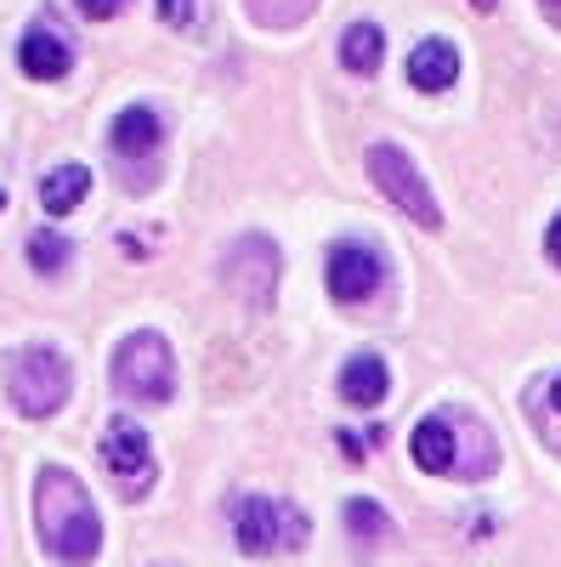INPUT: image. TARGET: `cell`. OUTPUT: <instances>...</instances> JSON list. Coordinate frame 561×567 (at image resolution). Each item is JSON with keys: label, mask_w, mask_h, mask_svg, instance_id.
Segmentation results:
<instances>
[{"label": "cell", "mask_w": 561, "mask_h": 567, "mask_svg": "<svg viewBox=\"0 0 561 567\" xmlns=\"http://www.w3.org/2000/svg\"><path fill=\"white\" fill-rule=\"evenodd\" d=\"M408 449H414V465H419V471H432V477H448V471H454V420H448V414L419 420Z\"/></svg>", "instance_id": "7c38bea8"}, {"label": "cell", "mask_w": 561, "mask_h": 567, "mask_svg": "<svg viewBox=\"0 0 561 567\" xmlns=\"http://www.w3.org/2000/svg\"><path fill=\"white\" fill-rule=\"evenodd\" d=\"M550 403L561 409V374H555V381H550Z\"/></svg>", "instance_id": "cb8c5ba5"}, {"label": "cell", "mask_w": 561, "mask_h": 567, "mask_svg": "<svg viewBox=\"0 0 561 567\" xmlns=\"http://www.w3.org/2000/svg\"><path fill=\"white\" fill-rule=\"evenodd\" d=\"M34 516H40V534H45V550H52L63 567H91L103 550V516L91 505L85 483L74 471H58L45 465L40 471V488H34Z\"/></svg>", "instance_id": "6da1fadb"}, {"label": "cell", "mask_w": 561, "mask_h": 567, "mask_svg": "<svg viewBox=\"0 0 561 567\" xmlns=\"http://www.w3.org/2000/svg\"><path fill=\"white\" fill-rule=\"evenodd\" d=\"M29 261H34V272H63L69 239H63V233H52V227H40L34 239H29Z\"/></svg>", "instance_id": "ac0fdd59"}, {"label": "cell", "mask_w": 561, "mask_h": 567, "mask_svg": "<svg viewBox=\"0 0 561 567\" xmlns=\"http://www.w3.org/2000/svg\"><path fill=\"white\" fill-rule=\"evenodd\" d=\"M381 58H386L381 23H352V29L341 34V63H346L352 74H374V69H381Z\"/></svg>", "instance_id": "9a60e30c"}, {"label": "cell", "mask_w": 561, "mask_h": 567, "mask_svg": "<svg viewBox=\"0 0 561 567\" xmlns=\"http://www.w3.org/2000/svg\"><path fill=\"white\" fill-rule=\"evenodd\" d=\"M539 7H544V18H550V23L561 29V0H539Z\"/></svg>", "instance_id": "603a6c76"}, {"label": "cell", "mask_w": 561, "mask_h": 567, "mask_svg": "<svg viewBox=\"0 0 561 567\" xmlns=\"http://www.w3.org/2000/svg\"><path fill=\"white\" fill-rule=\"evenodd\" d=\"M159 136H165V125H159V114L154 109H125L114 125H108V142H114V154H125V159H148L154 148H159Z\"/></svg>", "instance_id": "30bf717a"}, {"label": "cell", "mask_w": 561, "mask_h": 567, "mask_svg": "<svg viewBox=\"0 0 561 567\" xmlns=\"http://www.w3.org/2000/svg\"><path fill=\"white\" fill-rule=\"evenodd\" d=\"M0 210H7V194H0Z\"/></svg>", "instance_id": "484cf974"}, {"label": "cell", "mask_w": 561, "mask_h": 567, "mask_svg": "<svg viewBox=\"0 0 561 567\" xmlns=\"http://www.w3.org/2000/svg\"><path fill=\"white\" fill-rule=\"evenodd\" d=\"M386 386H392V374H386V363L374 358V352L346 358V369H341V398H346L352 409H374V403L386 398Z\"/></svg>", "instance_id": "4fadbf2b"}, {"label": "cell", "mask_w": 561, "mask_h": 567, "mask_svg": "<svg viewBox=\"0 0 561 567\" xmlns=\"http://www.w3.org/2000/svg\"><path fill=\"white\" fill-rule=\"evenodd\" d=\"M85 194H91V171H85V165H58L52 176L40 182V205H45V216H69Z\"/></svg>", "instance_id": "5bb4252c"}, {"label": "cell", "mask_w": 561, "mask_h": 567, "mask_svg": "<svg viewBox=\"0 0 561 567\" xmlns=\"http://www.w3.org/2000/svg\"><path fill=\"white\" fill-rule=\"evenodd\" d=\"M245 7H250V18H256L261 29H295V23L318 7V0H245Z\"/></svg>", "instance_id": "2e32d148"}, {"label": "cell", "mask_w": 561, "mask_h": 567, "mask_svg": "<svg viewBox=\"0 0 561 567\" xmlns=\"http://www.w3.org/2000/svg\"><path fill=\"white\" fill-rule=\"evenodd\" d=\"M159 18L170 29H199L205 23V0H159Z\"/></svg>", "instance_id": "d6986e66"}, {"label": "cell", "mask_w": 561, "mask_h": 567, "mask_svg": "<svg viewBox=\"0 0 561 567\" xmlns=\"http://www.w3.org/2000/svg\"><path fill=\"white\" fill-rule=\"evenodd\" d=\"M103 460H108V477L125 499H143V488L154 483V454H148V432L136 420H108L103 432Z\"/></svg>", "instance_id": "8992f818"}, {"label": "cell", "mask_w": 561, "mask_h": 567, "mask_svg": "<svg viewBox=\"0 0 561 567\" xmlns=\"http://www.w3.org/2000/svg\"><path fill=\"white\" fill-rule=\"evenodd\" d=\"M323 278H330V296H335V301L357 307V301H368L374 290H381V256L363 250V245H335Z\"/></svg>", "instance_id": "ba28073f"}, {"label": "cell", "mask_w": 561, "mask_h": 567, "mask_svg": "<svg viewBox=\"0 0 561 567\" xmlns=\"http://www.w3.org/2000/svg\"><path fill=\"white\" fill-rule=\"evenodd\" d=\"M227 528H232V545L245 556L307 545V516L295 505H278V499H261V494H232L227 499Z\"/></svg>", "instance_id": "7a4b0ae2"}, {"label": "cell", "mask_w": 561, "mask_h": 567, "mask_svg": "<svg viewBox=\"0 0 561 567\" xmlns=\"http://www.w3.org/2000/svg\"><path fill=\"white\" fill-rule=\"evenodd\" d=\"M544 250H550V261L561 267V216L550 221V233H544Z\"/></svg>", "instance_id": "44dd1931"}, {"label": "cell", "mask_w": 561, "mask_h": 567, "mask_svg": "<svg viewBox=\"0 0 561 567\" xmlns=\"http://www.w3.org/2000/svg\"><path fill=\"white\" fill-rule=\"evenodd\" d=\"M368 176H374V187H386V199L408 216V221H419V227H443V210H437V199H432V187H426V176L414 171V159L403 154V148H392V142H374L368 148Z\"/></svg>", "instance_id": "5b68a950"}, {"label": "cell", "mask_w": 561, "mask_h": 567, "mask_svg": "<svg viewBox=\"0 0 561 567\" xmlns=\"http://www.w3.org/2000/svg\"><path fill=\"white\" fill-rule=\"evenodd\" d=\"M341 449H346V460H363V437H352V432H341Z\"/></svg>", "instance_id": "7402d4cb"}, {"label": "cell", "mask_w": 561, "mask_h": 567, "mask_svg": "<svg viewBox=\"0 0 561 567\" xmlns=\"http://www.w3.org/2000/svg\"><path fill=\"white\" fill-rule=\"evenodd\" d=\"M7 392H12V409L29 414V420H45L58 414L63 398H69V358L52 352V347H23L7 358Z\"/></svg>", "instance_id": "3957f363"}, {"label": "cell", "mask_w": 561, "mask_h": 567, "mask_svg": "<svg viewBox=\"0 0 561 567\" xmlns=\"http://www.w3.org/2000/svg\"><path fill=\"white\" fill-rule=\"evenodd\" d=\"M114 386H120V398H131V403H170V392H176V363H170L165 336H154V329H136V336H125L120 352H114Z\"/></svg>", "instance_id": "277c9868"}, {"label": "cell", "mask_w": 561, "mask_h": 567, "mask_svg": "<svg viewBox=\"0 0 561 567\" xmlns=\"http://www.w3.org/2000/svg\"><path fill=\"white\" fill-rule=\"evenodd\" d=\"M408 80L419 91H448L459 80V52L448 40H419L414 52H408Z\"/></svg>", "instance_id": "8fae6325"}, {"label": "cell", "mask_w": 561, "mask_h": 567, "mask_svg": "<svg viewBox=\"0 0 561 567\" xmlns=\"http://www.w3.org/2000/svg\"><path fill=\"white\" fill-rule=\"evenodd\" d=\"M227 284L239 290L250 307H272V284H278V250L272 239H261V233H250V239H239L227 250Z\"/></svg>", "instance_id": "52a82bcc"}, {"label": "cell", "mask_w": 561, "mask_h": 567, "mask_svg": "<svg viewBox=\"0 0 561 567\" xmlns=\"http://www.w3.org/2000/svg\"><path fill=\"white\" fill-rule=\"evenodd\" d=\"M471 7H477V12H494V7H499V0H471Z\"/></svg>", "instance_id": "d4e9b609"}, {"label": "cell", "mask_w": 561, "mask_h": 567, "mask_svg": "<svg viewBox=\"0 0 561 567\" xmlns=\"http://www.w3.org/2000/svg\"><path fill=\"white\" fill-rule=\"evenodd\" d=\"M346 523H352V534H357L363 545H381V539L392 534V516L374 505V499H352V505H346Z\"/></svg>", "instance_id": "e0dca14e"}, {"label": "cell", "mask_w": 561, "mask_h": 567, "mask_svg": "<svg viewBox=\"0 0 561 567\" xmlns=\"http://www.w3.org/2000/svg\"><path fill=\"white\" fill-rule=\"evenodd\" d=\"M18 63H23L29 80H63V74L74 69V45L63 40V29L34 23V29L23 34V45H18Z\"/></svg>", "instance_id": "9c48e42d"}, {"label": "cell", "mask_w": 561, "mask_h": 567, "mask_svg": "<svg viewBox=\"0 0 561 567\" xmlns=\"http://www.w3.org/2000/svg\"><path fill=\"white\" fill-rule=\"evenodd\" d=\"M74 7H80L91 23H103V18H120V12H125V0H74Z\"/></svg>", "instance_id": "ffe728a7"}]
</instances>
